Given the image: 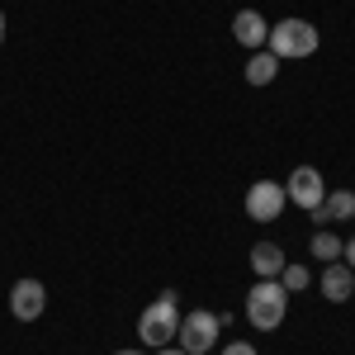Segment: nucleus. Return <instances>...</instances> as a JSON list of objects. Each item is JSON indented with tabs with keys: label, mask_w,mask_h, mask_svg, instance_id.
I'll return each mask as SVG.
<instances>
[{
	"label": "nucleus",
	"mask_w": 355,
	"mask_h": 355,
	"mask_svg": "<svg viewBox=\"0 0 355 355\" xmlns=\"http://www.w3.org/2000/svg\"><path fill=\"white\" fill-rule=\"evenodd\" d=\"M223 355H256V346H251V341H227Z\"/></svg>",
	"instance_id": "15"
},
{
	"label": "nucleus",
	"mask_w": 355,
	"mask_h": 355,
	"mask_svg": "<svg viewBox=\"0 0 355 355\" xmlns=\"http://www.w3.org/2000/svg\"><path fill=\"white\" fill-rule=\"evenodd\" d=\"M275 76H279V57H275L270 48L246 57V85H270Z\"/></svg>",
	"instance_id": "12"
},
{
	"label": "nucleus",
	"mask_w": 355,
	"mask_h": 355,
	"mask_svg": "<svg viewBox=\"0 0 355 355\" xmlns=\"http://www.w3.org/2000/svg\"><path fill=\"white\" fill-rule=\"evenodd\" d=\"M157 355H190V351H180V346H162Z\"/></svg>",
	"instance_id": "17"
},
{
	"label": "nucleus",
	"mask_w": 355,
	"mask_h": 355,
	"mask_svg": "<svg viewBox=\"0 0 355 355\" xmlns=\"http://www.w3.org/2000/svg\"><path fill=\"white\" fill-rule=\"evenodd\" d=\"M355 294V270L346 261H331L327 270H322V299L327 303H346Z\"/></svg>",
	"instance_id": "10"
},
{
	"label": "nucleus",
	"mask_w": 355,
	"mask_h": 355,
	"mask_svg": "<svg viewBox=\"0 0 355 355\" xmlns=\"http://www.w3.org/2000/svg\"><path fill=\"white\" fill-rule=\"evenodd\" d=\"M341 246H346V242H341L331 227H318V232H313V242H308V256H318L322 266H331V261H341Z\"/></svg>",
	"instance_id": "13"
},
{
	"label": "nucleus",
	"mask_w": 355,
	"mask_h": 355,
	"mask_svg": "<svg viewBox=\"0 0 355 355\" xmlns=\"http://www.w3.org/2000/svg\"><path fill=\"white\" fill-rule=\"evenodd\" d=\"M341 261H346V266H351V270H355V232H351V242L341 246Z\"/></svg>",
	"instance_id": "16"
},
{
	"label": "nucleus",
	"mask_w": 355,
	"mask_h": 355,
	"mask_svg": "<svg viewBox=\"0 0 355 355\" xmlns=\"http://www.w3.org/2000/svg\"><path fill=\"white\" fill-rule=\"evenodd\" d=\"M43 308H48L43 279H15V289H10V313H15L19 322H38Z\"/></svg>",
	"instance_id": "7"
},
{
	"label": "nucleus",
	"mask_w": 355,
	"mask_h": 355,
	"mask_svg": "<svg viewBox=\"0 0 355 355\" xmlns=\"http://www.w3.org/2000/svg\"><path fill=\"white\" fill-rule=\"evenodd\" d=\"M218 331H223V318L218 313H209V308H190L185 318H180V331H175V346L190 355H204L218 346Z\"/></svg>",
	"instance_id": "4"
},
{
	"label": "nucleus",
	"mask_w": 355,
	"mask_h": 355,
	"mask_svg": "<svg viewBox=\"0 0 355 355\" xmlns=\"http://www.w3.org/2000/svg\"><path fill=\"white\" fill-rule=\"evenodd\" d=\"M322 194H327V180H322L318 166H294L289 171V180H284V199L289 204H299L303 214H313L322 204Z\"/></svg>",
	"instance_id": "5"
},
{
	"label": "nucleus",
	"mask_w": 355,
	"mask_h": 355,
	"mask_svg": "<svg viewBox=\"0 0 355 355\" xmlns=\"http://www.w3.org/2000/svg\"><path fill=\"white\" fill-rule=\"evenodd\" d=\"M114 355H142V351H114Z\"/></svg>",
	"instance_id": "19"
},
{
	"label": "nucleus",
	"mask_w": 355,
	"mask_h": 355,
	"mask_svg": "<svg viewBox=\"0 0 355 355\" xmlns=\"http://www.w3.org/2000/svg\"><path fill=\"white\" fill-rule=\"evenodd\" d=\"M180 294L175 289H166L157 303H147L142 308V318H137V341L142 346H152V351H162V346H171L175 341V331H180Z\"/></svg>",
	"instance_id": "1"
},
{
	"label": "nucleus",
	"mask_w": 355,
	"mask_h": 355,
	"mask_svg": "<svg viewBox=\"0 0 355 355\" xmlns=\"http://www.w3.org/2000/svg\"><path fill=\"white\" fill-rule=\"evenodd\" d=\"M318 28L308 24V19H279L270 24V38H266V48H270L279 62H303V57L318 53Z\"/></svg>",
	"instance_id": "3"
},
{
	"label": "nucleus",
	"mask_w": 355,
	"mask_h": 355,
	"mask_svg": "<svg viewBox=\"0 0 355 355\" xmlns=\"http://www.w3.org/2000/svg\"><path fill=\"white\" fill-rule=\"evenodd\" d=\"M355 218V190H327L322 204L313 209V223L318 227H331V223H351Z\"/></svg>",
	"instance_id": "9"
},
{
	"label": "nucleus",
	"mask_w": 355,
	"mask_h": 355,
	"mask_svg": "<svg viewBox=\"0 0 355 355\" xmlns=\"http://www.w3.org/2000/svg\"><path fill=\"white\" fill-rule=\"evenodd\" d=\"M289 261H284V251L275 242H256L251 246V270H256V279H279V270H284Z\"/></svg>",
	"instance_id": "11"
},
{
	"label": "nucleus",
	"mask_w": 355,
	"mask_h": 355,
	"mask_svg": "<svg viewBox=\"0 0 355 355\" xmlns=\"http://www.w3.org/2000/svg\"><path fill=\"white\" fill-rule=\"evenodd\" d=\"M0 43H5V10H0Z\"/></svg>",
	"instance_id": "18"
},
{
	"label": "nucleus",
	"mask_w": 355,
	"mask_h": 355,
	"mask_svg": "<svg viewBox=\"0 0 355 355\" xmlns=\"http://www.w3.org/2000/svg\"><path fill=\"white\" fill-rule=\"evenodd\" d=\"M284 313H289L284 284H279V279H256L251 294H246V322H251L256 331H275L279 322H284Z\"/></svg>",
	"instance_id": "2"
},
{
	"label": "nucleus",
	"mask_w": 355,
	"mask_h": 355,
	"mask_svg": "<svg viewBox=\"0 0 355 355\" xmlns=\"http://www.w3.org/2000/svg\"><path fill=\"white\" fill-rule=\"evenodd\" d=\"M279 284H284V294H299V289H308V284H313V275H308V266L289 261V266L279 270Z\"/></svg>",
	"instance_id": "14"
},
{
	"label": "nucleus",
	"mask_w": 355,
	"mask_h": 355,
	"mask_svg": "<svg viewBox=\"0 0 355 355\" xmlns=\"http://www.w3.org/2000/svg\"><path fill=\"white\" fill-rule=\"evenodd\" d=\"M242 204H246V218L251 223H275L284 214L289 199H284V185H279V180H256V185L246 190Z\"/></svg>",
	"instance_id": "6"
},
{
	"label": "nucleus",
	"mask_w": 355,
	"mask_h": 355,
	"mask_svg": "<svg viewBox=\"0 0 355 355\" xmlns=\"http://www.w3.org/2000/svg\"><path fill=\"white\" fill-rule=\"evenodd\" d=\"M232 38H237L242 48H251V53H261L266 38H270L266 15H261V10H237V15H232Z\"/></svg>",
	"instance_id": "8"
}]
</instances>
